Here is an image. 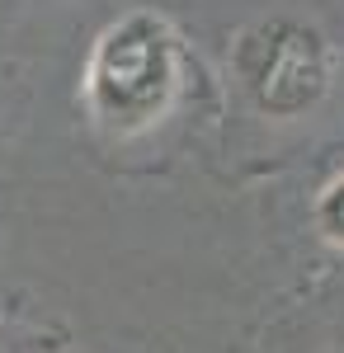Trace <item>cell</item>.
Returning a JSON list of instances; mask_svg holds the SVG:
<instances>
[{
    "mask_svg": "<svg viewBox=\"0 0 344 353\" xmlns=\"http://www.w3.org/2000/svg\"><path fill=\"white\" fill-rule=\"evenodd\" d=\"M180 90V38L160 14H128L90 57V109L108 132H142Z\"/></svg>",
    "mask_w": 344,
    "mask_h": 353,
    "instance_id": "6da1fadb",
    "label": "cell"
},
{
    "mask_svg": "<svg viewBox=\"0 0 344 353\" xmlns=\"http://www.w3.org/2000/svg\"><path fill=\"white\" fill-rule=\"evenodd\" d=\"M245 81L255 90L260 109L297 113L316 104L325 90V48L316 33L292 24H274L265 43H245Z\"/></svg>",
    "mask_w": 344,
    "mask_h": 353,
    "instance_id": "7a4b0ae2",
    "label": "cell"
},
{
    "mask_svg": "<svg viewBox=\"0 0 344 353\" xmlns=\"http://www.w3.org/2000/svg\"><path fill=\"white\" fill-rule=\"evenodd\" d=\"M316 221H321V231H325L335 245H344V174H340V179H335L325 193H321Z\"/></svg>",
    "mask_w": 344,
    "mask_h": 353,
    "instance_id": "3957f363",
    "label": "cell"
}]
</instances>
